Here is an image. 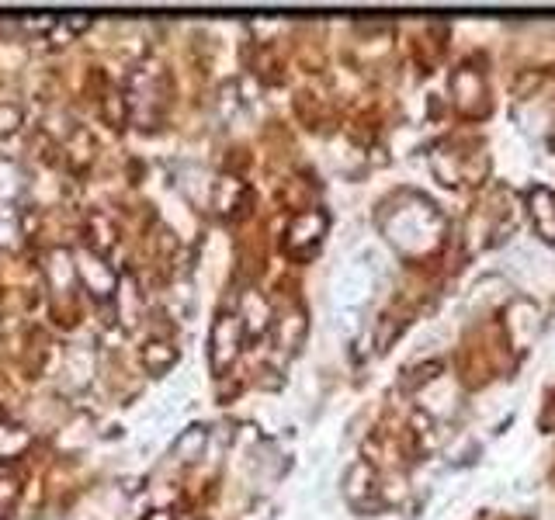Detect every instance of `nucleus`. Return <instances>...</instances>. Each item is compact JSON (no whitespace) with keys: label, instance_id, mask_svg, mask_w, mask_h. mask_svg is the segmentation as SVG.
Masks as SVG:
<instances>
[{"label":"nucleus","instance_id":"10","mask_svg":"<svg viewBox=\"0 0 555 520\" xmlns=\"http://www.w3.org/2000/svg\"><path fill=\"white\" fill-rule=\"evenodd\" d=\"M28 444H32V434H28L25 427H14V423H0V462L25 455Z\"/></svg>","mask_w":555,"mask_h":520},{"label":"nucleus","instance_id":"14","mask_svg":"<svg viewBox=\"0 0 555 520\" xmlns=\"http://www.w3.org/2000/svg\"><path fill=\"white\" fill-rule=\"evenodd\" d=\"M18 240H21V222H18V212H14L11 205H0V250L18 247Z\"/></svg>","mask_w":555,"mask_h":520},{"label":"nucleus","instance_id":"17","mask_svg":"<svg viewBox=\"0 0 555 520\" xmlns=\"http://www.w3.org/2000/svg\"><path fill=\"white\" fill-rule=\"evenodd\" d=\"M143 520H174V517H170L167 510H153V514H146Z\"/></svg>","mask_w":555,"mask_h":520},{"label":"nucleus","instance_id":"6","mask_svg":"<svg viewBox=\"0 0 555 520\" xmlns=\"http://www.w3.org/2000/svg\"><path fill=\"white\" fill-rule=\"evenodd\" d=\"M205 448H209V430L205 427H188L177 434L174 441V458H181V462H198V458L205 455Z\"/></svg>","mask_w":555,"mask_h":520},{"label":"nucleus","instance_id":"8","mask_svg":"<svg viewBox=\"0 0 555 520\" xmlns=\"http://www.w3.org/2000/svg\"><path fill=\"white\" fill-rule=\"evenodd\" d=\"M46 278H49V285H53L56 292H66V288L73 285V278H77V267H73L70 250H53V254H49Z\"/></svg>","mask_w":555,"mask_h":520},{"label":"nucleus","instance_id":"13","mask_svg":"<svg viewBox=\"0 0 555 520\" xmlns=\"http://www.w3.org/2000/svg\"><path fill=\"white\" fill-rule=\"evenodd\" d=\"M115 295H118V319H122L125 326H136L139 323V312H143V302H139V292H136V285H122V288H115Z\"/></svg>","mask_w":555,"mask_h":520},{"label":"nucleus","instance_id":"9","mask_svg":"<svg viewBox=\"0 0 555 520\" xmlns=\"http://www.w3.org/2000/svg\"><path fill=\"white\" fill-rule=\"evenodd\" d=\"M302 333H306V319H302V312L288 309L285 316L275 323V337H278V347L281 351H295L302 340Z\"/></svg>","mask_w":555,"mask_h":520},{"label":"nucleus","instance_id":"16","mask_svg":"<svg viewBox=\"0 0 555 520\" xmlns=\"http://www.w3.org/2000/svg\"><path fill=\"white\" fill-rule=\"evenodd\" d=\"M14 500H18V486H14L11 479H0V514H4V510H11Z\"/></svg>","mask_w":555,"mask_h":520},{"label":"nucleus","instance_id":"5","mask_svg":"<svg viewBox=\"0 0 555 520\" xmlns=\"http://www.w3.org/2000/svg\"><path fill=\"white\" fill-rule=\"evenodd\" d=\"M181 188H184V198H188L191 205H198V208H202L212 195H216V188H212L209 174H205L202 167H195V163H191V167H184Z\"/></svg>","mask_w":555,"mask_h":520},{"label":"nucleus","instance_id":"3","mask_svg":"<svg viewBox=\"0 0 555 520\" xmlns=\"http://www.w3.org/2000/svg\"><path fill=\"white\" fill-rule=\"evenodd\" d=\"M323 233H327V215H320V212L295 215L292 229H288V250H292V254H313V247L320 243Z\"/></svg>","mask_w":555,"mask_h":520},{"label":"nucleus","instance_id":"4","mask_svg":"<svg viewBox=\"0 0 555 520\" xmlns=\"http://www.w3.org/2000/svg\"><path fill=\"white\" fill-rule=\"evenodd\" d=\"M240 323H243V333H250V337H261L264 330L271 326V306L268 299H264L261 292H243L240 299Z\"/></svg>","mask_w":555,"mask_h":520},{"label":"nucleus","instance_id":"7","mask_svg":"<svg viewBox=\"0 0 555 520\" xmlns=\"http://www.w3.org/2000/svg\"><path fill=\"white\" fill-rule=\"evenodd\" d=\"M66 385H73V389H84L87 382H91L94 375V354L87 351V347H73L70 354H66Z\"/></svg>","mask_w":555,"mask_h":520},{"label":"nucleus","instance_id":"11","mask_svg":"<svg viewBox=\"0 0 555 520\" xmlns=\"http://www.w3.org/2000/svg\"><path fill=\"white\" fill-rule=\"evenodd\" d=\"M143 364L150 375H164V371H170L177 364V347H170L167 340H153L143 351Z\"/></svg>","mask_w":555,"mask_h":520},{"label":"nucleus","instance_id":"2","mask_svg":"<svg viewBox=\"0 0 555 520\" xmlns=\"http://www.w3.org/2000/svg\"><path fill=\"white\" fill-rule=\"evenodd\" d=\"M73 267H77V278L87 285V292L98 295V299H115L118 278L98 254H91V250H73Z\"/></svg>","mask_w":555,"mask_h":520},{"label":"nucleus","instance_id":"15","mask_svg":"<svg viewBox=\"0 0 555 520\" xmlns=\"http://www.w3.org/2000/svg\"><path fill=\"white\" fill-rule=\"evenodd\" d=\"M18 122H21V111L14 104H0V136L18 129Z\"/></svg>","mask_w":555,"mask_h":520},{"label":"nucleus","instance_id":"12","mask_svg":"<svg viewBox=\"0 0 555 520\" xmlns=\"http://www.w3.org/2000/svg\"><path fill=\"white\" fill-rule=\"evenodd\" d=\"M25 191V174L18 170V163L0 156V202H14Z\"/></svg>","mask_w":555,"mask_h":520},{"label":"nucleus","instance_id":"1","mask_svg":"<svg viewBox=\"0 0 555 520\" xmlns=\"http://www.w3.org/2000/svg\"><path fill=\"white\" fill-rule=\"evenodd\" d=\"M243 323L240 316H233V312H222V316L212 323V333H209V361H212V371L222 375V371H229V364L240 358V344H243Z\"/></svg>","mask_w":555,"mask_h":520}]
</instances>
